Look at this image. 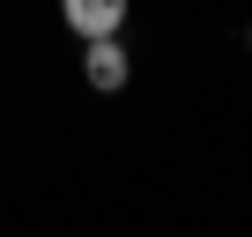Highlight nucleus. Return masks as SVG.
Segmentation results:
<instances>
[{"mask_svg": "<svg viewBox=\"0 0 252 237\" xmlns=\"http://www.w3.org/2000/svg\"><path fill=\"white\" fill-rule=\"evenodd\" d=\"M67 30L74 37H89V45H111V30L126 23V0H67Z\"/></svg>", "mask_w": 252, "mask_h": 237, "instance_id": "1", "label": "nucleus"}, {"mask_svg": "<svg viewBox=\"0 0 252 237\" xmlns=\"http://www.w3.org/2000/svg\"><path fill=\"white\" fill-rule=\"evenodd\" d=\"M82 74L96 89H126V45H89L82 52Z\"/></svg>", "mask_w": 252, "mask_h": 237, "instance_id": "2", "label": "nucleus"}]
</instances>
